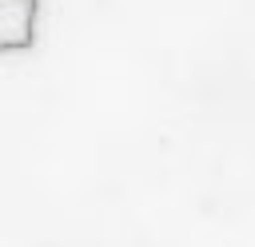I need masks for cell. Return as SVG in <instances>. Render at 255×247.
Returning a JSON list of instances; mask_svg holds the SVG:
<instances>
[{"label":"cell","mask_w":255,"mask_h":247,"mask_svg":"<svg viewBox=\"0 0 255 247\" xmlns=\"http://www.w3.org/2000/svg\"><path fill=\"white\" fill-rule=\"evenodd\" d=\"M40 0H0V52H24L36 44Z\"/></svg>","instance_id":"cell-1"}]
</instances>
